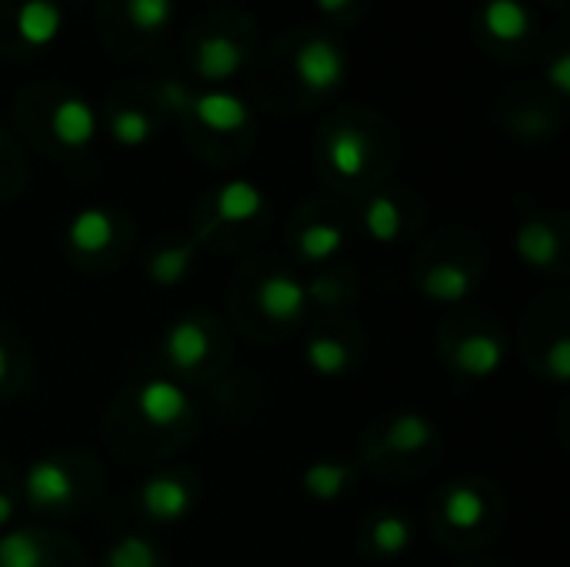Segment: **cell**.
Masks as SVG:
<instances>
[{
    "label": "cell",
    "instance_id": "30",
    "mask_svg": "<svg viewBox=\"0 0 570 567\" xmlns=\"http://www.w3.org/2000/svg\"><path fill=\"white\" fill-rule=\"evenodd\" d=\"M547 371L557 384L570 381V341L567 337H557L553 347L547 351Z\"/></svg>",
    "mask_w": 570,
    "mask_h": 567
},
{
    "label": "cell",
    "instance_id": "12",
    "mask_svg": "<svg viewBox=\"0 0 570 567\" xmlns=\"http://www.w3.org/2000/svg\"><path fill=\"white\" fill-rule=\"evenodd\" d=\"M454 361H457V367H460L464 374H470V377L480 381V377H490V374L500 367L503 347H500V341L490 337V334H470V337H464V341L457 344Z\"/></svg>",
    "mask_w": 570,
    "mask_h": 567
},
{
    "label": "cell",
    "instance_id": "11",
    "mask_svg": "<svg viewBox=\"0 0 570 567\" xmlns=\"http://www.w3.org/2000/svg\"><path fill=\"white\" fill-rule=\"evenodd\" d=\"M484 28L490 38L513 44L520 38H527L530 31V14L520 0H487L484 4Z\"/></svg>",
    "mask_w": 570,
    "mask_h": 567
},
{
    "label": "cell",
    "instance_id": "28",
    "mask_svg": "<svg viewBox=\"0 0 570 567\" xmlns=\"http://www.w3.org/2000/svg\"><path fill=\"white\" fill-rule=\"evenodd\" d=\"M174 14V0H128V21L144 31V34H154L161 31Z\"/></svg>",
    "mask_w": 570,
    "mask_h": 567
},
{
    "label": "cell",
    "instance_id": "1",
    "mask_svg": "<svg viewBox=\"0 0 570 567\" xmlns=\"http://www.w3.org/2000/svg\"><path fill=\"white\" fill-rule=\"evenodd\" d=\"M294 74L307 91L324 94V91H334L344 81L347 61H344V54H340V48L334 41L311 38L294 51Z\"/></svg>",
    "mask_w": 570,
    "mask_h": 567
},
{
    "label": "cell",
    "instance_id": "31",
    "mask_svg": "<svg viewBox=\"0 0 570 567\" xmlns=\"http://www.w3.org/2000/svg\"><path fill=\"white\" fill-rule=\"evenodd\" d=\"M547 78L557 94H570V54H557L547 68Z\"/></svg>",
    "mask_w": 570,
    "mask_h": 567
},
{
    "label": "cell",
    "instance_id": "7",
    "mask_svg": "<svg viewBox=\"0 0 570 567\" xmlns=\"http://www.w3.org/2000/svg\"><path fill=\"white\" fill-rule=\"evenodd\" d=\"M51 131L64 148H84L98 134V118L88 101L81 98H64L54 114H51Z\"/></svg>",
    "mask_w": 570,
    "mask_h": 567
},
{
    "label": "cell",
    "instance_id": "23",
    "mask_svg": "<svg viewBox=\"0 0 570 567\" xmlns=\"http://www.w3.org/2000/svg\"><path fill=\"white\" fill-rule=\"evenodd\" d=\"M307 364L324 377H337V374L347 371L350 354L337 337H311L307 341Z\"/></svg>",
    "mask_w": 570,
    "mask_h": 567
},
{
    "label": "cell",
    "instance_id": "21",
    "mask_svg": "<svg viewBox=\"0 0 570 567\" xmlns=\"http://www.w3.org/2000/svg\"><path fill=\"white\" fill-rule=\"evenodd\" d=\"M44 544L31 530H11L0 537V567H44Z\"/></svg>",
    "mask_w": 570,
    "mask_h": 567
},
{
    "label": "cell",
    "instance_id": "4",
    "mask_svg": "<svg viewBox=\"0 0 570 567\" xmlns=\"http://www.w3.org/2000/svg\"><path fill=\"white\" fill-rule=\"evenodd\" d=\"M244 64V48L227 38V34H207L197 41L194 51V68L204 81H227L241 71Z\"/></svg>",
    "mask_w": 570,
    "mask_h": 567
},
{
    "label": "cell",
    "instance_id": "34",
    "mask_svg": "<svg viewBox=\"0 0 570 567\" xmlns=\"http://www.w3.org/2000/svg\"><path fill=\"white\" fill-rule=\"evenodd\" d=\"M347 4H350V0H317V8L327 11V14H337V11H344Z\"/></svg>",
    "mask_w": 570,
    "mask_h": 567
},
{
    "label": "cell",
    "instance_id": "36",
    "mask_svg": "<svg viewBox=\"0 0 570 567\" xmlns=\"http://www.w3.org/2000/svg\"><path fill=\"white\" fill-rule=\"evenodd\" d=\"M0 151H4V144H0Z\"/></svg>",
    "mask_w": 570,
    "mask_h": 567
},
{
    "label": "cell",
    "instance_id": "8",
    "mask_svg": "<svg viewBox=\"0 0 570 567\" xmlns=\"http://www.w3.org/2000/svg\"><path fill=\"white\" fill-rule=\"evenodd\" d=\"M141 504L154 520H181L191 514V490L177 477H151L141 490Z\"/></svg>",
    "mask_w": 570,
    "mask_h": 567
},
{
    "label": "cell",
    "instance_id": "6",
    "mask_svg": "<svg viewBox=\"0 0 570 567\" xmlns=\"http://www.w3.org/2000/svg\"><path fill=\"white\" fill-rule=\"evenodd\" d=\"M307 287L287 274H274V277H264L261 287H257V307L271 317V321H294L304 304H307Z\"/></svg>",
    "mask_w": 570,
    "mask_h": 567
},
{
    "label": "cell",
    "instance_id": "13",
    "mask_svg": "<svg viewBox=\"0 0 570 567\" xmlns=\"http://www.w3.org/2000/svg\"><path fill=\"white\" fill-rule=\"evenodd\" d=\"M327 158H330V168L340 174V178H357L364 168H367V158H370V144L360 131L354 128H340L334 131L330 144H327Z\"/></svg>",
    "mask_w": 570,
    "mask_h": 567
},
{
    "label": "cell",
    "instance_id": "27",
    "mask_svg": "<svg viewBox=\"0 0 570 567\" xmlns=\"http://www.w3.org/2000/svg\"><path fill=\"white\" fill-rule=\"evenodd\" d=\"M151 118L138 108H124L111 118V138L124 148H141L151 138Z\"/></svg>",
    "mask_w": 570,
    "mask_h": 567
},
{
    "label": "cell",
    "instance_id": "15",
    "mask_svg": "<svg viewBox=\"0 0 570 567\" xmlns=\"http://www.w3.org/2000/svg\"><path fill=\"white\" fill-rule=\"evenodd\" d=\"M68 237H71V244H74L78 251L98 254V251H104V247L114 241V217H111L108 211H101V207H88V211H81V214L71 221Z\"/></svg>",
    "mask_w": 570,
    "mask_h": 567
},
{
    "label": "cell",
    "instance_id": "5",
    "mask_svg": "<svg viewBox=\"0 0 570 567\" xmlns=\"http://www.w3.org/2000/svg\"><path fill=\"white\" fill-rule=\"evenodd\" d=\"M191 111L197 114V121L207 131H217V134L241 131L247 124V118H251L247 104L237 94H227V91H207V94L194 98Z\"/></svg>",
    "mask_w": 570,
    "mask_h": 567
},
{
    "label": "cell",
    "instance_id": "17",
    "mask_svg": "<svg viewBox=\"0 0 570 567\" xmlns=\"http://www.w3.org/2000/svg\"><path fill=\"white\" fill-rule=\"evenodd\" d=\"M557 247H560V244H557V234H553V227L543 224V221L523 224V227L517 231V241H513V251H517L520 261L530 264V267H547V264H553Z\"/></svg>",
    "mask_w": 570,
    "mask_h": 567
},
{
    "label": "cell",
    "instance_id": "3",
    "mask_svg": "<svg viewBox=\"0 0 570 567\" xmlns=\"http://www.w3.org/2000/svg\"><path fill=\"white\" fill-rule=\"evenodd\" d=\"M28 497L38 507H64L74 497V480L61 460H34L24 477Z\"/></svg>",
    "mask_w": 570,
    "mask_h": 567
},
{
    "label": "cell",
    "instance_id": "2",
    "mask_svg": "<svg viewBox=\"0 0 570 567\" xmlns=\"http://www.w3.org/2000/svg\"><path fill=\"white\" fill-rule=\"evenodd\" d=\"M138 411H141V417H144L147 424H154V427H171V424H177V421L191 411V401H187V394H184L181 384L157 377V381H147V384L138 391Z\"/></svg>",
    "mask_w": 570,
    "mask_h": 567
},
{
    "label": "cell",
    "instance_id": "35",
    "mask_svg": "<svg viewBox=\"0 0 570 567\" xmlns=\"http://www.w3.org/2000/svg\"><path fill=\"white\" fill-rule=\"evenodd\" d=\"M4 374H8V351L0 347V381H4Z\"/></svg>",
    "mask_w": 570,
    "mask_h": 567
},
{
    "label": "cell",
    "instance_id": "24",
    "mask_svg": "<svg viewBox=\"0 0 570 567\" xmlns=\"http://www.w3.org/2000/svg\"><path fill=\"white\" fill-rule=\"evenodd\" d=\"M157 564H161V557H157L154 544L138 534L121 537L108 550V567H157Z\"/></svg>",
    "mask_w": 570,
    "mask_h": 567
},
{
    "label": "cell",
    "instance_id": "10",
    "mask_svg": "<svg viewBox=\"0 0 570 567\" xmlns=\"http://www.w3.org/2000/svg\"><path fill=\"white\" fill-rule=\"evenodd\" d=\"M164 351H167V361L177 371H191V367H197L207 357L211 341H207V331L197 321H181L164 337Z\"/></svg>",
    "mask_w": 570,
    "mask_h": 567
},
{
    "label": "cell",
    "instance_id": "33",
    "mask_svg": "<svg viewBox=\"0 0 570 567\" xmlns=\"http://www.w3.org/2000/svg\"><path fill=\"white\" fill-rule=\"evenodd\" d=\"M11 517H14V504H11V497L4 490H0V527H4Z\"/></svg>",
    "mask_w": 570,
    "mask_h": 567
},
{
    "label": "cell",
    "instance_id": "19",
    "mask_svg": "<svg viewBox=\"0 0 570 567\" xmlns=\"http://www.w3.org/2000/svg\"><path fill=\"white\" fill-rule=\"evenodd\" d=\"M434 441V424L420 414H397L387 427V447L400 454H414Z\"/></svg>",
    "mask_w": 570,
    "mask_h": 567
},
{
    "label": "cell",
    "instance_id": "14",
    "mask_svg": "<svg viewBox=\"0 0 570 567\" xmlns=\"http://www.w3.org/2000/svg\"><path fill=\"white\" fill-rule=\"evenodd\" d=\"M264 211V194L251 181H227L217 191V214L227 224H244Z\"/></svg>",
    "mask_w": 570,
    "mask_h": 567
},
{
    "label": "cell",
    "instance_id": "20",
    "mask_svg": "<svg viewBox=\"0 0 570 567\" xmlns=\"http://www.w3.org/2000/svg\"><path fill=\"white\" fill-rule=\"evenodd\" d=\"M350 464L337 460H317L304 470V490L314 494L317 500H334L347 484H350Z\"/></svg>",
    "mask_w": 570,
    "mask_h": 567
},
{
    "label": "cell",
    "instance_id": "32",
    "mask_svg": "<svg viewBox=\"0 0 570 567\" xmlns=\"http://www.w3.org/2000/svg\"><path fill=\"white\" fill-rule=\"evenodd\" d=\"M161 104H167V108H174V111H184V108H191L194 101H191V94H187V88L184 84H177V81H171V84H161Z\"/></svg>",
    "mask_w": 570,
    "mask_h": 567
},
{
    "label": "cell",
    "instance_id": "18",
    "mask_svg": "<svg viewBox=\"0 0 570 567\" xmlns=\"http://www.w3.org/2000/svg\"><path fill=\"white\" fill-rule=\"evenodd\" d=\"M444 520L450 524V527H460V530H470V527H477L480 520H484V514H487V504H484V497H480V490L477 487H467V484H457V487H450L447 490V497H444Z\"/></svg>",
    "mask_w": 570,
    "mask_h": 567
},
{
    "label": "cell",
    "instance_id": "9",
    "mask_svg": "<svg viewBox=\"0 0 570 567\" xmlns=\"http://www.w3.org/2000/svg\"><path fill=\"white\" fill-rule=\"evenodd\" d=\"M64 28V18H61V8L54 0H28L18 11V34L21 41L34 44V48H44L51 44Z\"/></svg>",
    "mask_w": 570,
    "mask_h": 567
},
{
    "label": "cell",
    "instance_id": "26",
    "mask_svg": "<svg viewBox=\"0 0 570 567\" xmlns=\"http://www.w3.org/2000/svg\"><path fill=\"white\" fill-rule=\"evenodd\" d=\"M340 244H344V234L334 224H311L297 241V247L307 261H327L340 251Z\"/></svg>",
    "mask_w": 570,
    "mask_h": 567
},
{
    "label": "cell",
    "instance_id": "22",
    "mask_svg": "<svg viewBox=\"0 0 570 567\" xmlns=\"http://www.w3.org/2000/svg\"><path fill=\"white\" fill-rule=\"evenodd\" d=\"M364 227H367V234L374 237V241H380V244H390V241H397V234H400V207L390 201V198H374L370 204H367V211H364Z\"/></svg>",
    "mask_w": 570,
    "mask_h": 567
},
{
    "label": "cell",
    "instance_id": "25",
    "mask_svg": "<svg viewBox=\"0 0 570 567\" xmlns=\"http://www.w3.org/2000/svg\"><path fill=\"white\" fill-rule=\"evenodd\" d=\"M191 257H194V247H191V244L157 251L154 261H151V281H154V284H164V287L184 281L187 271H191Z\"/></svg>",
    "mask_w": 570,
    "mask_h": 567
},
{
    "label": "cell",
    "instance_id": "16",
    "mask_svg": "<svg viewBox=\"0 0 570 567\" xmlns=\"http://www.w3.org/2000/svg\"><path fill=\"white\" fill-rule=\"evenodd\" d=\"M420 291L437 304H457L470 294V274L460 264L440 261L420 277Z\"/></svg>",
    "mask_w": 570,
    "mask_h": 567
},
{
    "label": "cell",
    "instance_id": "29",
    "mask_svg": "<svg viewBox=\"0 0 570 567\" xmlns=\"http://www.w3.org/2000/svg\"><path fill=\"white\" fill-rule=\"evenodd\" d=\"M370 540H374V547H377L380 554H400V550H407V544H410V524H407L404 517H397V514H387V517H380V520L374 524Z\"/></svg>",
    "mask_w": 570,
    "mask_h": 567
}]
</instances>
